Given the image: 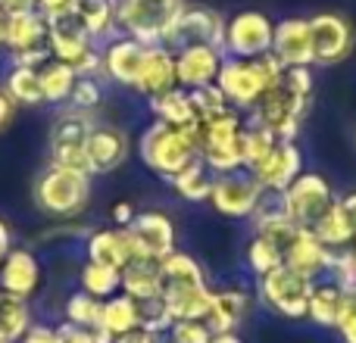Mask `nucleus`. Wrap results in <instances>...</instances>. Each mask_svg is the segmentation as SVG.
<instances>
[{
	"label": "nucleus",
	"mask_w": 356,
	"mask_h": 343,
	"mask_svg": "<svg viewBox=\"0 0 356 343\" xmlns=\"http://www.w3.org/2000/svg\"><path fill=\"white\" fill-rule=\"evenodd\" d=\"M282 72H284V66L272 53L253 56V60L225 56L216 85H219V91L225 94V100H228L232 110L250 112L253 106L263 100V94L282 81Z\"/></svg>",
	"instance_id": "f257e3e1"
},
{
	"label": "nucleus",
	"mask_w": 356,
	"mask_h": 343,
	"mask_svg": "<svg viewBox=\"0 0 356 343\" xmlns=\"http://www.w3.org/2000/svg\"><path fill=\"white\" fill-rule=\"evenodd\" d=\"M197 135L200 128H175V125H166V122H150L144 128L141 141H138V156L141 162L147 166L154 175L160 178H172L178 175L188 162H194L197 156Z\"/></svg>",
	"instance_id": "f03ea898"
},
{
	"label": "nucleus",
	"mask_w": 356,
	"mask_h": 343,
	"mask_svg": "<svg viewBox=\"0 0 356 343\" xmlns=\"http://www.w3.org/2000/svg\"><path fill=\"white\" fill-rule=\"evenodd\" d=\"M35 203L44 215L75 219L91 203V175L47 162V169L35 178Z\"/></svg>",
	"instance_id": "7ed1b4c3"
},
{
	"label": "nucleus",
	"mask_w": 356,
	"mask_h": 343,
	"mask_svg": "<svg viewBox=\"0 0 356 343\" xmlns=\"http://www.w3.org/2000/svg\"><path fill=\"white\" fill-rule=\"evenodd\" d=\"M244 112L228 110L200 125L197 153L216 175L244 169Z\"/></svg>",
	"instance_id": "20e7f679"
},
{
	"label": "nucleus",
	"mask_w": 356,
	"mask_h": 343,
	"mask_svg": "<svg viewBox=\"0 0 356 343\" xmlns=\"http://www.w3.org/2000/svg\"><path fill=\"white\" fill-rule=\"evenodd\" d=\"M309 103H313L309 94L294 91V87L282 78L275 87H269V91L263 94V100L253 106L247 119L266 125L278 141H294L300 125H303V119H307V112H309Z\"/></svg>",
	"instance_id": "39448f33"
},
{
	"label": "nucleus",
	"mask_w": 356,
	"mask_h": 343,
	"mask_svg": "<svg viewBox=\"0 0 356 343\" xmlns=\"http://www.w3.org/2000/svg\"><path fill=\"white\" fill-rule=\"evenodd\" d=\"M113 3H116L119 35L138 37L144 44H163L184 0H113Z\"/></svg>",
	"instance_id": "423d86ee"
},
{
	"label": "nucleus",
	"mask_w": 356,
	"mask_h": 343,
	"mask_svg": "<svg viewBox=\"0 0 356 343\" xmlns=\"http://www.w3.org/2000/svg\"><path fill=\"white\" fill-rule=\"evenodd\" d=\"M94 125H97L94 112H81V110H72V106H66L63 112H56L54 125H50V135H47L50 166L91 175V169H88L85 141H88V135H91Z\"/></svg>",
	"instance_id": "0eeeda50"
},
{
	"label": "nucleus",
	"mask_w": 356,
	"mask_h": 343,
	"mask_svg": "<svg viewBox=\"0 0 356 343\" xmlns=\"http://www.w3.org/2000/svg\"><path fill=\"white\" fill-rule=\"evenodd\" d=\"M309 294H313V281H307V278H300L297 271H291L284 262L259 278V300L275 315H282V319H288V321L307 319Z\"/></svg>",
	"instance_id": "6e6552de"
},
{
	"label": "nucleus",
	"mask_w": 356,
	"mask_h": 343,
	"mask_svg": "<svg viewBox=\"0 0 356 343\" xmlns=\"http://www.w3.org/2000/svg\"><path fill=\"white\" fill-rule=\"evenodd\" d=\"M272 35H275V22L259 10H241L225 19V37H222V50L225 56H238V60H253V56L272 53Z\"/></svg>",
	"instance_id": "1a4fd4ad"
},
{
	"label": "nucleus",
	"mask_w": 356,
	"mask_h": 343,
	"mask_svg": "<svg viewBox=\"0 0 356 343\" xmlns=\"http://www.w3.org/2000/svg\"><path fill=\"white\" fill-rule=\"evenodd\" d=\"M222 37H225V16L219 10L184 3L181 12L175 16V22L169 25L166 37H163V47H169L172 53L184 47H194V44L222 47Z\"/></svg>",
	"instance_id": "9d476101"
},
{
	"label": "nucleus",
	"mask_w": 356,
	"mask_h": 343,
	"mask_svg": "<svg viewBox=\"0 0 356 343\" xmlns=\"http://www.w3.org/2000/svg\"><path fill=\"white\" fill-rule=\"evenodd\" d=\"M334 190L319 172H300L288 190H284V206L288 219L297 228H313L328 209L334 206Z\"/></svg>",
	"instance_id": "9b49d317"
},
{
	"label": "nucleus",
	"mask_w": 356,
	"mask_h": 343,
	"mask_svg": "<svg viewBox=\"0 0 356 343\" xmlns=\"http://www.w3.org/2000/svg\"><path fill=\"white\" fill-rule=\"evenodd\" d=\"M309 35H313L316 66H338L353 53L356 31L350 19L341 12H316L309 19Z\"/></svg>",
	"instance_id": "f8f14e48"
},
{
	"label": "nucleus",
	"mask_w": 356,
	"mask_h": 343,
	"mask_svg": "<svg viewBox=\"0 0 356 343\" xmlns=\"http://www.w3.org/2000/svg\"><path fill=\"white\" fill-rule=\"evenodd\" d=\"M259 194H263V187L253 178V172L238 169V172L216 175L213 190H209V203H213L216 212L228 215V219H250Z\"/></svg>",
	"instance_id": "ddd939ff"
},
{
	"label": "nucleus",
	"mask_w": 356,
	"mask_h": 343,
	"mask_svg": "<svg viewBox=\"0 0 356 343\" xmlns=\"http://www.w3.org/2000/svg\"><path fill=\"white\" fill-rule=\"evenodd\" d=\"M129 237L135 244V256L138 259H166L175 250V225L166 212L160 209H144L131 219L129 225Z\"/></svg>",
	"instance_id": "4468645a"
},
{
	"label": "nucleus",
	"mask_w": 356,
	"mask_h": 343,
	"mask_svg": "<svg viewBox=\"0 0 356 343\" xmlns=\"http://www.w3.org/2000/svg\"><path fill=\"white\" fill-rule=\"evenodd\" d=\"M150 44L138 41L129 35H116L106 44H100V53H104V78L113 85L122 87H135L138 72H141V62L147 56Z\"/></svg>",
	"instance_id": "2eb2a0df"
},
{
	"label": "nucleus",
	"mask_w": 356,
	"mask_h": 343,
	"mask_svg": "<svg viewBox=\"0 0 356 343\" xmlns=\"http://www.w3.org/2000/svg\"><path fill=\"white\" fill-rule=\"evenodd\" d=\"M41 262L29 246H10L0 262V290L16 300H31L41 287Z\"/></svg>",
	"instance_id": "dca6fc26"
},
{
	"label": "nucleus",
	"mask_w": 356,
	"mask_h": 343,
	"mask_svg": "<svg viewBox=\"0 0 356 343\" xmlns=\"http://www.w3.org/2000/svg\"><path fill=\"white\" fill-rule=\"evenodd\" d=\"M222 60H225V50H222V47H209V44H194V47L175 50V78H178V87L194 91V87L216 85L219 69H222Z\"/></svg>",
	"instance_id": "f3484780"
},
{
	"label": "nucleus",
	"mask_w": 356,
	"mask_h": 343,
	"mask_svg": "<svg viewBox=\"0 0 356 343\" xmlns=\"http://www.w3.org/2000/svg\"><path fill=\"white\" fill-rule=\"evenodd\" d=\"M272 56L282 62L284 69L291 66H316L313 53V35H309V19L291 16L275 22V35H272Z\"/></svg>",
	"instance_id": "a211bd4d"
},
{
	"label": "nucleus",
	"mask_w": 356,
	"mask_h": 343,
	"mask_svg": "<svg viewBox=\"0 0 356 343\" xmlns=\"http://www.w3.org/2000/svg\"><path fill=\"white\" fill-rule=\"evenodd\" d=\"M85 153H88V169L94 175H110L129 160V135L116 125H94L91 135L85 141Z\"/></svg>",
	"instance_id": "6ab92c4d"
},
{
	"label": "nucleus",
	"mask_w": 356,
	"mask_h": 343,
	"mask_svg": "<svg viewBox=\"0 0 356 343\" xmlns=\"http://www.w3.org/2000/svg\"><path fill=\"white\" fill-rule=\"evenodd\" d=\"M332 256H334V250H328L309 228H300L297 237L291 240V246L284 250V265H288L291 271H297L300 278L316 284L322 275H328Z\"/></svg>",
	"instance_id": "aec40b11"
},
{
	"label": "nucleus",
	"mask_w": 356,
	"mask_h": 343,
	"mask_svg": "<svg viewBox=\"0 0 356 343\" xmlns=\"http://www.w3.org/2000/svg\"><path fill=\"white\" fill-rule=\"evenodd\" d=\"M94 47L100 44L91 41V35L85 31V25L79 22V16H63L47 22V50H50V60H60L66 66H75L85 53H91Z\"/></svg>",
	"instance_id": "412c9836"
},
{
	"label": "nucleus",
	"mask_w": 356,
	"mask_h": 343,
	"mask_svg": "<svg viewBox=\"0 0 356 343\" xmlns=\"http://www.w3.org/2000/svg\"><path fill=\"white\" fill-rule=\"evenodd\" d=\"M178 87V78H175V53L163 44H150L147 47V56L141 62V72H138V81L131 91H138L144 100H154L160 94L172 91Z\"/></svg>",
	"instance_id": "4be33fe9"
},
{
	"label": "nucleus",
	"mask_w": 356,
	"mask_h": 343,
	"mask_svg": "<svg viewBox=\"0 0 356 343\" xmlns=\"http://www.w3.org/2000/svg\"><path fill=\"white\" fill-rule=\"evenodd\" d=\"M85 256L91 262L100 265H113V269L122 271L125 265L135 259V244L129 237V228H97V231H88L85 237Z\"/></svg>",
	"instance_id": "5701e85b"
},
{
	"label": "nucleus",
	"mask_w": 356,
	"mask_h": 343,
	"mask_svg": "<svg viewBox=\"0 0 356 343\" xmlns=\"http://www.w3.org/2000/svg\"><path fill=\"white\" fill-rule=\"evenodd\" d=\"M300 172H303V156L294 147V141H278V147L253 169V178L266 190H288Z\"/></svg>",
	"instance_id": "b1692460"
},
{
	"label": "nucleus",
	"mask_w": 356,
	"mask_h": 343,
	"mask_svg": "<svg viewBox=\"0 0 356 343\" xmlns=\"http://www.w3.org/2000/svg\"><path fill=\"white\" fill-rule=\"evenodd\" d=\"M6 50H10V60L38 53V50H47V19L38 10L13 12L10 35H6Z\"/></svg>",
	"instance_id": "393cba45"
},
{
	"label": "nucleus",
	"mask_w": 356,
	"mask_h": 343,
	"mask_svg": "<svg viewBox=\"0 0 356 343\" xmlns=\"http://www.w3.org/2000/svg\"><path fill=\"white\" fill-rule=\"evenodd\" d=\"M250 312V296L238 287L228 290H213V303H209V312L203 319V325L213 334H225V331H238L241 321Z\"/></svg>",
	"instance_id": "a878e982"
},
{
	"label": "nucleus",
	"mask_w": 356,
	"mask_h": 343,
	"mask_svg": "<svg viewBox=\"0 0 356 343\" xmlns=\"http://www.w3.org/2000/svg\"><path fill=\"white\" fill-rule=\"evenodd\" d=\"M347 294L341 284L334 281H316L313 284V294H309V306H307V319L319 328H338L341 325V315H344V303Z\"/></svg>",
	"instance_id": "bb28decb"
},
{
	"label": "nucleus",
	"mask_w": 356,
	"mask_h": 343,
	"mask_svg": "<svg viewBox=\"0 0 356 343\" xmlns=\"http://www.w3.org/2000/svg\"><path fill=\"white\" fill-rule=\"evenodd\" d=\"M150 112H154L156 122L175 125V128H200V119L194 112V103H191V94L184 87H172V91L160 94V97L147 100Z\"/></svg>",
	"instance_id": "cd10ccee"
},
{
	"label": "nucleus",
	"mask_w": 356,
	"mask_h": 343,
	"mask_svg": "<svg viewBox=\"0 0 356 343\" xmlns=\"http://www.w3.org/2000/svg\"><path fill=\"white\" fill-rule=\"evenodd\" d=\"M141 328V312H138V300H131L129 294L119 290L116 296L104 300V312H100V328L110 340L122 337V334H131Z\"/></svg>",
	"instance_id": "c85d7f7f"
},
{
	"label": "nucleus",
	"mask_w": 356,
	"mask_h": 343,
	"mask_svg": "<svg viewBox=\"0 0 356 343\" xmlns=\"http://www.w3.org/2000/svg\"><path fill=\"white\" fill-rule=\"evenodd\" d=\"M160 278H163V290L207 287L203 265L191 253H181V250H172L166 259H160Z\"/></svg>",
	"instance_id": "c756f323"
},
{
	"label": "nucleus",
	"mask_w": 356,
	"mask_h": 343,
	"mask_svg": "<svg viewBox=\"0 0 356 343\" xmlns=\"http://www.w3.org/2000/svg\"><path fill=\"white\" fill-rule=\"evenodd\" d=\"M122 294H129L131 300L144 303L163 294V278H160V262L154 259H131L122 269Z\"/></svg>",
	"instance_id": "7c9ffc66"
},
{
	"label": "nucleus",
	"mask_w": 356,
	"mask_h": 343,
	"mask_svg": "<svg viewBox=\"0 0 356 343\" xmlns=\"http://www.w3.org/2000/svg\"><path fill=\"white\" fill-rule=\"evenodd\" d=\"M75 16L85 25L94 44H106L110 37L119 35L116 28V3L113 0H79L75 3Z\"/></svg>",
	"instance_id": "2f4dec72"
},
{
	"label": "nucleus",
	"mask_w": 356,
	"mask_h": 343,
	"mask_svg": "<svg viewBox=\"0 0 356 343\" xmlns=\"http://www.w3.org/2000/svg\"><path fill=\"white\" fill-rule=\"evenodd\" d=\"M166 309L172 321H203L213 303V290L209 287H188V290H163Z\"/></svg>",
	"instance_id": "473e14b6"
},
{
	"label": "nucleus",
	"mask_w": 356,
	"mask_h": 343,
	"mask_svg": "<svg viewBox=\"0 0 356 343\" xmlns=\"http://www.w3.org/2000/svg\"><path fill=\"white\" fill-rule=\"evenodd\" d=\"M213 181H216V172L207 166V162L197 156L194 162H188L178 175L169 178V184L178 190V196H184V200L191 203H203L209 200V190H213Z\"/></svg>",
	"instance_id": "72a5a7b5"
},
{
	"label": "nucleus",
	"mask_w": 356,
	"mask_h": 343,
	"mask_svg": "<svg viewBox=\"0 0 356 343\" xmlns=\"http://www.w3.org/2000/svg\"><path fill=\"white\" fill-rule=\"evenodd\" d=\"M79 284L85 294L97 296V300H110V296H116L122 290V271L113 269V265H100L85 259V265L79 271Z\"/></svg>",
	"instance_id": "f704fd0d"
},
{
	"label": "nucleus",
	"mask_w": 356,
	"mask_h": 343,
	"mask_svg": "<svg viewBox=\"0 0 356 343\" xmlns=\"http://www.w3.org/2000/svg\"><path fill=\"white\" fill-rule=\"evenodd\" d=\"M309 231H313L328 250H347V246L353 244V228H350V221H347L341 200H334V206L328 209Z\"/></svg>",
	"instance_id": "c9c22d12"
},
{
	"label": "nucleus",
	"mask_w": 356,
	"mask_h": 343,
	"mask_svg": "<svg viewBox=\"0 0 356 343\" xmlns=\"http://www.w3.org/2000/svg\"><path fill=\"white\" fill-rule=\"evenodd\" d=\"M3 94L16 106H38V103H44L41 75H38V69L13 66L10 75H6V81H3Z\"/></svg>",
	"instance_id": "e433bc0d"
},
{
	"label": "nucleus",
	"mask_w": 356,
	"mask_h": 343,
	"mask_svg": "<svg viewBox=\"0 0 356 343\" xmlns=\"http://www.w3.org/2000/svg\"><path fill=\"white\" fill-rule=\"evenodd\" d=\"M41 94H44V103H69V94H72V85L79 75L72 72V66L60 60H47L41 69Z\"/></svg>",
	"instance_id": "4c0bfd02"
},
{
	"label": "nucleus",
	"mask_w": 356,
	"mask_h": 343,
	"mask_svg": "<svg viewBox=\"0 0 356 343\" xmlns=\"http://www.w3.org/2000/svg\"><path fill=\"white\" fill-rule=\"evenodd\" d=\"M31 325H35V315H31L29 300L3 296V303H0V340L16 343Z\"/></svg>",
	"instance_id": "58836bf2"
},
{
	"label": "nucleus",
	"mask_w": 356,
	"mask_h": 343,
	"mask_svg": "<svg viewBox=\"0 0 356 343\" xmlns=\"http://www.w3.org/2000/svg\"><path fill=\"white\" fill-rule=\"evenodd\" d=\"M275 147H278V137L272 135L266 125L247 119V122H244V169L253 172Z\"/></svg>",
	"instance_id": "ea45409f"
},
{
	"label": "nucleus",
	"mask_w": 356,
	"mask_h": 343,
	"mask_svg": "<svg viewBox=\"0 0 356 343\" xmlns=\"http://www.w3.org/2000/svg\"><path fill=\"white\" fill-rule=\"evenodd\" d=\"M244 259H247V269H250L257 278H263L266 271L278 269V265L284 262V253L278 250V246L272 244L266 234H257V231H253L250 244H247V250H244Z\"/></svg>",
	"instance_id": "a19ab883"
},
{
	"label": "nucleus",
	"mask_w": 356,
	"mask_h": 343,
	"mask_svg": "<svg viewBox=\"0 0 356 343\" xmlns=\"http://www.w3.org/2000/svg\"><path fill=\"white\" fill-rule=\"evenodd\" d=\"M100 312H104V300L85 294V290H75V294L66 300V306H63V321H72V325L94 328V331H97Z\"/></svg>",
	"instance_id": "79ce46f5"
},
{
	"label": "nucleus",
	"mask_w": 356,
	"mask_h": 343,
	"mask_svg": "<svg viewBox=\"0 0 356 343\" xmlns=\"http://www.w3.org/2000/svg\"><path fill=\"white\" fill-rule=\"evenodd\" d=\"M278 219H288V206H284V190H266L259 194L257 206H253L250 212V221H253V231H259V228L272 225V221Z\"/></svg>",
	"instance_id": "37998d69"
},
{
	"label": "nucleus",
	"mask_w": 356,
	"mask_h": 343,
	"mask_svg": "<svg viewBox=\"0 0 356 343\" xmlns=\"http://www.w3.org/2000/svg\"><path fill=\"white\" fill-rule=\"evenodd\" d=\"M188 94H191V103H194V112H197V119H200V125L232 110V106H228V100H225V94L219 91V85L194 87V91H188Z\"/></svg>",
	"instance_id": "c03bdc74"
},
{
	"label": "nucleus",
	"mask_w": 356,
	"mask_h": 343,
	"mask_svg": "<svg viewBox=\"0 0 356 343\" xmlns=\"http://www.w3.org/2000/svg\"><path fill=\"white\" fill-rule=\"evenodd\" d=\"M100 103H104V78H75L69 106L81 112H94Z\"/></svg>",
	"instance_id": "a18cd8bd"
},
{
	"label": "nucleus",
	"mask_w": 356,
	"mask_h": 343,
	"mask_svg": "<svg viewBox=\"0 0 356 343\" xmlns=\"http://www.w3.org/2000/svg\"><path fill=\"white\" fill-rule=\"evenodd\" d=\"M138 312H141V328H144V331L160 334V337H163V334H169V328L175 325L163 296H154V300L138 303Z\"/></svg>",
	"instance_id": "49530a36"
},
{
	"label": "nucleus",
	"mask_w": 356,
	"mask_h": 343,
	"mask_svg": "<svg viewBox=\"0 0 356 343\" xmlns=\"http://www.w3.org/2000/svg\"><path fill=\"white\" fill-rule=\"evenodd\" d=\"M56 337H60V343H113L104 331L72 325V321H60V325H56Z\"/></svg>",
	"instance_id": "de8ad7c7"
},
{
	"label": "nucleus",
	"mask_w": 356,
	"mask_h": 343,
	"mask_svg": "<svg viewBox=\"0 0 356 343\" xmlns=\"http://www.w3.org/2000/svg\"><path fill=\"white\" fill-rule=\"evenodd\" d=\"M213 331L203 321H175L169 328V343H209Z\"/></svg>",
	"instance_id": "09e8293b"
},
{
	"label": "nucleus",
	"mask_w": 356,
	"mask_h": 343,
	"mask_svg": "<svg viewBox=\"0 0 356 343\" xmlns=\"http://www.w3.org/2000/svg\"><path fill=\"white\" fill-rule=\"evenodd\" d=\"M75 3H79V0H38L35 10L41 12L47 22H54V19L72 16V12H75Z\"/></svg>",
	"instance_id": "8fccbe9b"
},
{
	"label": "nucleus",
	"mask_w": 356,
	"mask_h": 343,
	"mask_svg": "<svg viewBox=\"0 0 356 343\" xmlns=\"http://www.w3.org/2000/svg\"><path fill=\"white\" fill-rule=\"evenodd\" d=\"M16 343H60V337H56V325H31Z\"/></svg>",
	"instance_id": "3c124183"
},
{
	"label": "nucleus",
	"mask_w": 356,
	"mask_h": 343,
	"mask_svg": "<svg viewBox=\"0 0 356 343\" xmlns=\"http://www.w3.org/2000/svg\"><path fill=\"white\" fill-rule=\"evenodd\" d=\"M135 215H138V209H135V203H129V200L113 203V209H110V221L116 228H129Z\"/></svg>",
	"instance_id": "603ef678"
},
{
	"label": "nucleus",
	"mask_w": 356,
	"mask_h": 343,
	"mask_svg": "<svg viewBox=\"0 0 356 343\" xmlns=\"http://www.w3.org/2000/svg\"><path fill=\"white\" fill-rule=\"evenodd\" d=\"M113 343H163V337H160V334H150V331H144V328H138V331L122 334V337H116Z\"/></svg>",
	"instance_id": "864d4df0"
},
{
	"label": "nucleus",
	"mask_w": 356,
	"mask_h": 343,
	"mask_svg": "<svg viewBox=\"0 0 356 343\" xmlns=\"http://www.w3.org/2000/svg\"><path fill=\"white\" fill-rule=\"evenodd\" d=\"M13 112H16V103H13V100L6 97L3 91H0V131H3L6 125L13 122Z\"/></svg>",
	"instance_id": "5fc2aeb1"
},
{
	"label": "nucleus",
	"mask_w": 356,
	"mask_h": 343,
	"mask_svg": "<svg viewBox=\"0 0 356 343\" xmlns=\"http://www.w3.org/2000/svg\"><path fill=\"white\" fill-rule=\"evenodd\" d=\"M341 206H344V215H347V221H350L353 240H356V190L353 194H347V196H341Z\"/></svg>",
	"instance_id": "6e6d98bb"
},
{
	"label": "nucleus",
	"mask_w": 356,
	"mask_h": 343,
	"mask_svg": "<svg viewBox=\"0 0 356 343\" xmlns=\"http://www.w3.org/2000/svg\"><path fill=\"white\" fill-rule=\"evenodd\" d=\"M35 3L38 0H0V6H3L6 12H25V10H35Z\"/></svg>",
	"instance_id": "4d7b16f0"
},
{
	"label": "nucleus",
	"mask_w": 356,
	"mask_h": 343,
	"mask_svg": "<svg viewBox=\"0 0 356 343\" xmlns=\"http://www.w3.org/2000/svg\"><path fill=\"white\" fill-rule=\"evenodd\" d=\"M10 246H13V234H10V228H6V221L0 219V262H3V256H6Z\"/></svg>",
	"instance_id": "13d9d810"
},
{
	"label": "nucleus",
	"mask_w": 356,
	"mask_h": 343,
	"mask_svg": "<svg viewBox=\"0 0 356 343\" xmlns=\"http://www.w3.org/2000/svg\"><path fill=\"white\" fill-rule=\"evenodd\" d=\"M6 35H10V12L0 6V47H6Z\"/></svg>",
	"instance_id": "bf43d9fd"
},
{
	"label": "nucleus",
	"mask_w": 356,
	"mask_h": 343,
	"mask_svg": "<svg viewBox=\"0 0 356 343\" xmlns=\"http://www.w3.org/2000/svg\"><path fill=\"white\" fill-rule=\"evenodd\" d=\"M338 331H341V337H344V343H356V319L347 321V325H341Z\"/></svg>",
	"instance_id": "052dcab7"
},
{
	"label": "nucleus",
	"mask_w": 356,
	"mask_h": 343,
	"mask_svg": "<svg viewBox=\"0 0 356 343\" xmlns=\"http://www.w3.org/2000/svg\"><path fill=\"white\" fill-rule=\"evenodd\" d=\"M209 343H244V340L238 337V331H225V334H213Z\"/></svg>",
	"instance_id": "680f3d73"
},
{
	"label": "nucleus",
	"mask_w": 356,
	"mask_h": 343,
	"mask_svg": "<svg viewBox=\"0 0 356 343\" xmlns=\"http://www.w3.org/2000/svg\"><path fill=\"white\" fill-rule=\"evenodd\" d=\"M344 256H347V262H350V271H353V278H356V240L344 250Z\"/></svg>",
	"instance_id": "e2e57ef3"
},
{
	"label": "nucleus",
	"mask_w": 356,
	"mask_h": 343,
	"mask_svg": "<svg viewBox=\"0 0 356 343\" xmlns=\"http://www.w3.org/2000/svg\"><path fill=\"white\" fill-rule=\"evenodd\" d=\"M3 296H6V294H3V290H0V303H3Z\"/></svg>",
	"instance_id": "0e129e2a"
},
{
	"label": "nucleus",
	"mask_w": 356,
	"mask_h": 343,
	"mask_svg": "<svg viewBox=\"0 0 356 343\" xmlns=\"http://www.w3.org/2000/svg\"><path fill=\"white\" fill-rule=\"evenodd\" d=\"M353 290H356V287H353Z\"/></svg>",
	"instance_id": "69168bd1"
}]
</instances>
